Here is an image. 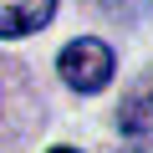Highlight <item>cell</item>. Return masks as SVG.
<instances>
[{
	"mask_svg": "<svg viewBox=\"0 0 153 153\" xmlns=\"http://www.w3.org/2000/svg\"><path fill=\"white\" fill-rule=\"evenodd\" d=\"M117 128L133 133V138H153V76H148V82H138V87L123 97V107H117Z\"/></svg>",
	"mask_w": 153,
	"mask_h": 153,
	"instance_id": "cell-3",
	"label": "cell"
},
{
	"mask_svg": "<svg viewBox=\"0 0 153 153\" xmlns=\"http://www.w3.org/2000/svg\"><path fill=\"white\" fill-rule=\"evenodd\" d=\"M51 153H76V148H66V143H56V148H51Z\"/></svg>",
	"mask_w": 153,
	"mask_h": 153,
	"instance_id": "cell-5",
	"label": "cell"
},
{
	"mask_svg": "<svg viewBox=\"0 0 153 153\" xmlns=\"http://www.w3.org/2000/svg\"><path fill=\"white\" fill-rule=\"evenodd\" d=\"M56 71H61V82H66L71 92L92 97V92H102V87L112 82L117 56H112V46H107V41H97V36H76V41H66V46H61Z\"/></svg>",
	"mask_w": 153,
	"mask_h": 153,
	"instance_id": "cell-1",
	"label": "cell"
},
{
	"mask_svg": "<svg viewBox=\"0 0 153 153\" xmlns=\"http://www.w3.org/2000/svg\"><path fill=\"white\" fill-rule=\"evenodd\" d=\"M56 16V0H0V36H31Z\"/></svg>",
	"mask_w": 153,
	"mask_h": 153,
	"instance_id": "cell-2",
	"label": "cell"
},
{
	"mask_svg": "<svg viewBox=\"0 0 153 153\" xmlns=\"http://www.w3.org/2000/svg\"><path fill=\"white\" fill-rule=\"evenodd\" d=\"M117 153H153V143H128V148H117Z\"/></svg>",
	"mask_w": 153,
	"mask_h": 153,
	"instance_id": "cell-4",
	"label": "cell"
}]
</instances>
